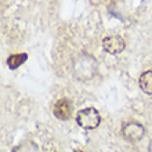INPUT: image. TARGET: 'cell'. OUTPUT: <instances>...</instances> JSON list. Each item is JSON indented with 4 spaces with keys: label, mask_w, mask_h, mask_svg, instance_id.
<instances>
[{
    "label": "cell",
    "mask_w": 152,
    "mask_h": 152,
    "mask_svg": "<svg viewBox=\"0 0 152 152\" xmlns=\"http://www.w3.org/2000/svg\"><path fill=\"white\" fill-rule=\"evenodd\" d=\"M71 73L79 82H88L94 79L98 73V61L96 57L86 51L79 53L73 57L71 64Z\"/></svg>",
    "instance_id": "1"
},
{
    "label": "cell",
    "mask_w": 152,
    "mask_h": 152,
    "mask_svg": "<svg viewBox=\"0 0 152 152\" xmlns=\"http://www.w3.org/2000/svg\"><path fill=\"white\" fill-rule=\"evenodd\" d=\"M76 123L84 130H94L101 124V115L93 107L83 108L76 113Z\"/></svg>",
    "instance_id": "2"
},
{
    "label": "cell",
    "mask_w": 152,
    "mask_h": 152,
    "mask_svg": "<svg viewBox=\"0 0 152 152\" xmlns=\"http://www.w3.org/2000/svg\"><path fill=\"white\" fill-rule=\"evenodd\" d=\"M122 138L127 142H140L145 137V127L137 120H127L120 127Z\"/></svg>",
    "instance_id": "3"
},
{
    "label": "cell",
    "mask_w": 152,
    "mask_h": 152,
    "mask_svg": "<svg viewBox=\"0 0 152 152\" xmlns=\"http://www.w3.org/2000/svg\"><path fill=\"white\" fill-rule=\"evenodd\" d=\"M102 48L108 54L116 56V54H120L126 48V42L119 35H109V36L102 39Z\"/></svg>",
    "instance_id": "4"
},
{
    "label": "cell",
    "mask_w": 152,
    "mask_h": 152,
    "mask_svg": "<svg viewBox=\"0 0 152 152\" xmlns=\"http://www.w3.org/2000/svg\"><path fill=\"white\" fill-rule=\"evenodd\" d=\"M73 104L69 98H60L56 101V104L53 105V113L57 119L60 120H68L72 115Z\"/></svg>",
    "instance_id": "5"
},
{
    "label": "cell",
    "mask_w": 152,
    "mask_h": 152,
    "mask_svg": "<svg viewBox=\"0 0 152 152\" xmlns=\"http://www.w3.org/2000/svg\"><path fill=\"white\" fill-rule=\"evenodd\" d=\"M138 86L145 94L152 96V71H145L138 77Z\"/></svg>",
    "instance_id": "6"
},
{
    "label": "cell",
    "mask_w": 152,
    "mask_h": 152,
    "mask_svg": "<svg viewBox=\"0 0 152 152\" xmlns=\"http://www.w3.org/2000/svg\"><path fill=\"white\" fill-rule=\"evenodd\" d=\"M28 60V54L26 53H18V54H11V56L7 58L6 64L10 69H17L20 68L21 65H24V62Z\"/></svg>",
    "instance_id": "7"
},
{
    "label": "cell",
    "mask_w": 152,
    "mask_h": 152,
    "mask_svg": "<svg viewBox=\"0 0 152 152\" xmlns=\"http://www.w3.org/2000/svg\"><path fill=\"white\" fill-rule=\"evenodd\" d=\"M12 152H39V145L32 140H26L20 145H17Z\"/></svg>",
    "instance_id": "8"
},
{
    "label": "cell",
    "mask_w": 152,
    "mask_h": 152,
    "mask_svg": "<svg viewBox=\"0 0 152 152\" xmlns=\"http://www.w3.org/2000/svg\"><path fill=\"white\" fill-rule=\"evenodd\" d=\"M148 152H152V138H151V141H149V144H148Z\"/></svg>",
    "instance_id": "9"
}]
</instances>
